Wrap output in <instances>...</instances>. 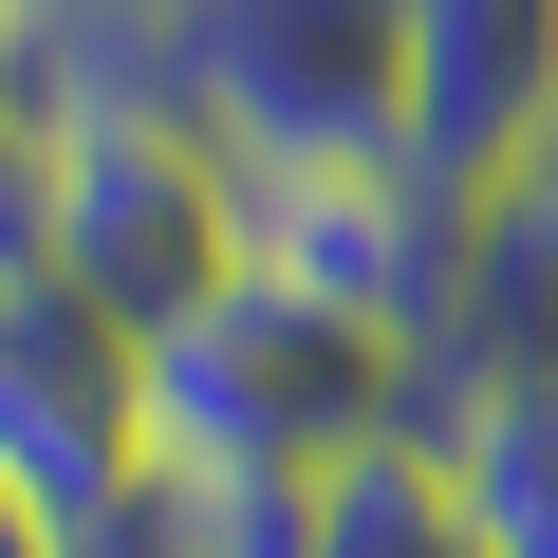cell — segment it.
<instances>
[{
	"mask_svg": "<svg viewBox=\"0 0 558 558\" xmlns=\"http://www.w3.org/2000/svg\"><path fill=\"white\" fill-rule=\"evenodd\" d=\"M465 391H558V149L465 205L447 242V336H428V428Z\"/></svg>",
	"mask_w": 558,
	"mask_h": 558,
	"instance_id": "7",
	"label": "cell"
},
{
	"mask_svg": "<svg viewBox=\"0 0 558 558\" xmlns=\"http://www.w3.org/2000/svg\"><path fill=\"white\" fill-rule=\"evenodd\" d=\"M0 558H75V521H57V502H38L20 465H0Z\"/></svg>",
	"mask_w": 558,
	"mask_h": 558,
	"instance_id": "11",
	"label": "cell"
},
{
	"mask_svg": "<svg viewBox=\"0 0 558 558\" xmlns=\"http://www.w3.org/2000/svg\"><path fill=\"white\" fill-rule=\"evenodd\" d=\"M0 465L75 539L149 502V336L75 279H0Z\"/></svg>",
	"mask_w": 558,
	"mask_h": 558,
	"instance_id": "4",
	"label": "cell"
},
{
	"mask_svg": "<svg viewBox=\"0 0 558 558\" xmlns=\"http://www.w3.org/2000/svg\"><path fill=\"white\" fill-rule=\"evenodd\" d=\"M317 558H484V521H465L447 447H428V428H391V447L317 465Z\"/></svg>",
	"mask_w": 558,
	"mask_h": 558,
	"instance_id": "8",
	"label": "cell"
},
{
	"mask_svg": "<svg viewBox=\"0 0 558 558\" xmlns=\"http://www.w3.org/2000/svg\"><path fill=\"white\" fill-rule=\"evenodd\" d=\"M38 112H57V279H75V299H112L131 336H168V317H205L223 279L260 260L242 168L168 94H38Z\"/></svg>",
	"mask_w": 558,
	"mask_h": 558,
	"instance_id": "3",
	"label": "cell"
},
{
	"mask_svg": "<svg viewBox=\"0 0 558 558\" xmlns=\"http://www.w3.org/2000/svg\"><path fill=\"white\" fill-rule=\"evenodd\" d=\"M242 205H260V279H299V299L373 317L391 354L447 336V242H465V205H428L410 149H373V168H260Z\"/></svg>",
	"mask_w": 558,
	"mask_h": 558,
	"instance_id": "5",
	"label": "cell"
},
{
	"mask_svg": "<svg viewBox=\"0 0 558 558\" xmlns=\"http://www.w3.org/2000/svg\"><path fill=\"white\" fill-rule=\"evenodd\" d=\"M94 94H168L242 186L410 149V0H131V57Z\"/></svg>",
	"mask_w": 558,
	"mask_h": 558,
	"instance_id": "2",
	"label": "cell"
},
{
	"mask_svg": "<svg viewBox=\"0 0 558 558\" xmlns=\"http://www.w3.org/2000/svg\"><path fill=\"white\" fill-rule=\"evenodd\" d=\"M558 149V0H410V186L484 205Z\"/></svg>",
	"mask_w": 558,
	"mask_h": 558,
	"instance_id": "6",
	"label": "cell"
},
{
	"mask_svg": "<svg viewBox=\"0 0 558 558\" xmlns=\"http://www.w3.org/2000/svg\"><path fill=\"white\" fill-rule=\"evenodd\" d=\"M75 558H149V521H94V539H75Z\"/></svg>",
	"mask_w": 558,
	"mask_h": 558,
	"instance_id": "13",
	"label": "cell"
},
{
	"mask_svg": "<svg viewBox=\"0 0 558 558\" xmlns=\"http://www.w3.org/2000/svg\"><path fill=\"white\" fill-rule=\"evenodd\" d=\"M20 112H38V20L0 0V131H20Z\"/></svg>",
	"mask_w": 558,
	"mask_h": 558,
	"instance_id": "12",
	"label": "cell"
},
{
	"mask_svg": "<svg viewBox=\"0 0 558 558\" xmlns=\"http://www.w3.org/2000/svg\"><path fill=\"white\" fill-rule=\"evenodd\" d=\"M391 428H428V354H391L373 317L299 299L260 260L205 317L149 336V465H186V484H317V465H354Z\"/></svg>",
	"mask_w": 558,
	"mask_h": 558,
	"instance_id": "1",
	"label": "cell"
},
{
	"mask_svg": "<svg viewBox=\"0 0 558 558\" xmlns=\"http://www.w3.org/2000/svg\"><path fill=\"white\" fill-rule=\"evenodd\" d=\"M428 447H447V484H465L484 558H558V391H465Z\"/></svg>",
	"mask_w": 558,
	"mask_h": 558,
	"instance_id": "9",
	"label": "cell"
},
{
	"mask_svg": "<svg viewBox=\"0 0 558 558\" xmlns=\"http://www.w3.org/2000/svg\"><path fill=\"white\" fill-rule=\"evenodd\" d=\"M0 279H57V112L0 131Z\"/></svg>",
	"mask_w": 558,
	"mask_h": 558,
	"instance_id": "10",
	"label": "cell"
}]
</instances>
